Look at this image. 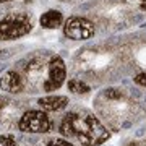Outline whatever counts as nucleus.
<instances>
[{"label": "nucleus", "instance_id": "nucleus-8", "mask_svg": "<svg viewBox=\"0 0 146 146\" xmlns=\"http://www.w3.org/2000/svg\"><path fill=\"white\" fill-rule=\"evenodd\" d=\"M63 15L62 11L55 10V8H50V10L44 11L39 18V25H41L44 29H57V28L63 26Z\"/></svg>", "mask_w": 146, "mask_h": 146}, {"label": "nucleus", "instance_id": "nucleus-4", "mask_svg": "<svg viewBox=\"0 0 146 146\" xmlns=\"http://www.w3.org/2000/svg\"><path fill=\"white\" fill-rule=\"evenodd\" d=\"M63 36L72 41H88L94 36V23L84 16H70L63 21Z\"/></svg>", "mask_w": 146, "mask_h": 146}, {"label": "nucleus", "instance_id": "nucleus-2", "mask_svg": "<svg viewBox=\"0 0 146 146\" xmlns=\"http://www.w3.org/2000/svg\"><path fill=\"white\" fill-rule=\"evenodd\" d=\"M33 29V18L25 11H11L0 18V41H15L29 34Z\"/></svg>", "mask_w": 146, "mask_h": 146}, {"label": "nucleus", "instance_id": "nucleus-11", "mask_svg": "<svg viewBox=\"0 0 146 146\" xmlns=\"http://www.w3.org/2000/svg\"><path fill=\"white\" fill-rule=\"evenodd\" d=\"M0 146H16V141L11 135H0Z\"/></svg>", "mask_w": 146, "mask_h": 146}, {"label": "nucleus", "instance_id": "nucleus-3", "mask_svg": "<svg viewBox=\"0 0 146 146\" xmlns=\"http://www.w3.org/2000/svg\"><path fill=\"white\" fill-rule=\"evenodd\" d=\"M18 130L31 135H44L54 130V120L42 109H29L18 120Z\"/></svg>", "mask_w": 146, "mask_h": 146}, {"label": "nucleus", "instance_id": "nucleus-12", "mask_svg": "<svg viewBox=\"0 0 146 146\" xmlns=\"http://www.w3.org/2000/svg\"><path fill=\"white\" fill-rule=\"evenodd\" d=\"M133 83L138 84V86H143L146 88V73H138L133 76Z\"/></svg>", "mask_w": 146, "mask_h": 146}, {"label": "nucleus", "instance_id": "nucleus-6", "mask_svg": "<svg viewBox=\"0 0 146 146\" xmlns=\"http://www.w3.org/2000/svg\"><path fill=\"white\" fill-rule=\"evenodd\" d=\"M26 88V81L18 70H8L0 76V89L8 94H20Z\"/></svg>", "mask_w": 146, "mask_h": 146}, {"label": "nucleus", "instance_id": "nucleus-10", "mask_svg": "<svg viewBox=\"0 0 146 146\" xmlns=\"http://www.w3.org/2000/svg\"><path fill=\"white\" fill-rule=\"evenodd\" d=\"M46 146H78V145H75L70 140L62 136V138H52V140H49L46 143Z\"/></svg>", "mask_w": 146, "mask_h": 146}, {"label": "nucleus", "instance_id": "nucleus-13", "mask_svg": "<svg viewBox=\"0 0 146 146\" xmlns=\"http://www.w3.org/2000/svg\"><path fill=\"white\" fill-rule=\"evenodd\" d=\"M8 104H10V99H8L7 96H0V112L5 109Z\"/></svg>", "mask_w": 146, "mask_h": 146}, {"label": "nucleus", "instance_id": "nucleus-15", "mask_svg": "<svg viewBox=\"0 0 146 146\" xmlns=\"http://www.w3.org/2000/svg\"><path fill=\"white\" fill-rule=\"evenodd\" d=\"M7 2H11V0H0V3H7Z\"/></svg>", "mask_w": 146, "mask_h": 146}, {"label": "nucleus", "instance_id": "nucleus-7", "mask_svg": "<svg viewBox=\"0 0 146 146\" xmlns=\"http://www.w3.org/2000/svg\"><path fill=\"white\" fill-rule=\"evenodd\" d=\"M70 104L68 96H58V94H50V96H44L37 99L39 109L46 110V112H60V110L67 109Z\"/></svg>", "mask_w": 146, "mask_h": 146}, {"label": "nucleus", "instance_id": "nucleus-1", "mask_svg": "<svg viewBox=\"0 0 146 146\" xmlns=\"http://www.w3.org/2000/svg\"><path fill=\"white\" fill-rule=\"evenodd\" d=\"M58 133L78 146H101L110 138V131L96 115L76 110L63 115Z\"/></svg>", "mask_w": 146, "mask_h": 146}, {"label": "nucleus", "instance_id": "nucleus-14", "mask_svg": "<svg viewBox=\"0 0 146 146\" xmlns=\"http://www.w3.org/2000/svg\"><path fill=\"white\" fill-rule=\"evenodd\" d=\"M138 3H140V8L143 11H146V0H138Z\"/></svg>", "mask_w": 146, "mask_h": 146}, {"label": "nucleus", "instance_id": "nucleus-5", "mask_svg": "<svg viewBox=\"0 0 146 146\" xmlns=\"http://www.w3.org/2000/svg\"><path fill=\"white\" fill-rule=\"evenodd\" d=\"M67 80V65L60 55H50L47 63V78L42 83V91L52 93L63 86Z\"/></svg>", "mask_w": 146, "mask_h": 146}, {"label": "nucleus", "instance_id": "nucleus-9", "mask_svg": "<svg viewBox=\"0 0 146 146\" xmlns=\"http://www.w3.org/2000/svg\"><path fill=\"white\" fill-rule=\"evenodd\" d=\"M67 88H68V91H70V93H73V94H88L89 91H91L89 84L84 83L83 80H80V78L68 80Z\"/></svg>", "mask_w": 146, "mask_h": 146}]
</instances>
